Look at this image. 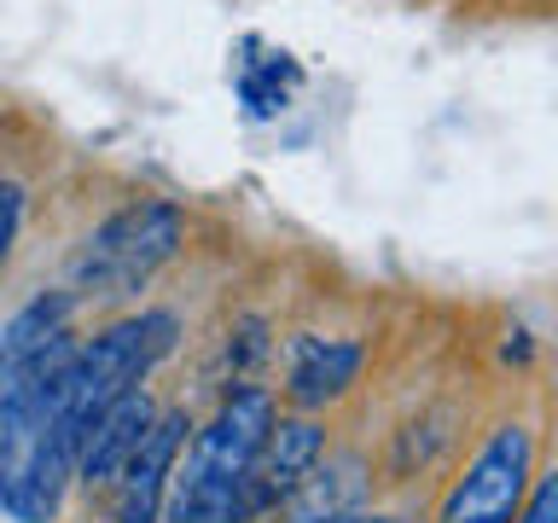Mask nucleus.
I'll list each match as a JSON object with an SVG mask.
<instances>
[{
    "instance_id": "nucleus-2",
    "label": "nucleus",
    "mask_w": 558,
    "mask_h": 523,
    "mask_svg": "<svg viewBox=\"0 0 558 523\" xmlns=\"http://www.w3.org/2000/svg\"><path fill=\"white\" fill-rule=\"evenodd\" d=\"M174 331H181V320L169 308H146V314H129V320L105 326L94 343H76V361H70L64 396H59V418H64L76 453L87 442V430H94V418L105 408H117L129 390H140L151 366L174 349Z\"/></svg>"
},
{
    "instance_id": "nucleus-8",
    "label": "nucleus",
    "mask_w": 558,
    "mask_h": 523,
    "mask_svg": "<svg viewBox=\"0 0 558 523\" xmlns=\"http://www.w3.org/2000/svg\"><path fill=\"white\" fill-rule=\"evenodd\" d=\"M366 366V349L355 338H314V331H303V338H291V401L303 413L326 408V401H338L355 390Z\"/></svg>"
},
{
    "instance_id": "nucleus-10",
    "label": "nucleus",
    "mask_w": 558,
    "mask_h": 523,
    "mask_svg": "<svg viewBox=\"0 0 558 523\" xmlns=\"http://www.w3.org/2000/svg\"><path fill=\"white\" fill-rule=\"evenodd\" d=\"M518 523H558V471L535 477V488H530V500H523Z\"/></svg>"
},
{
    "instance_id": "nucleus-7",
    "label": "nucleus",
    "mask_w": 558,
    "mask_h": 523,
    "mask_svg": "<svg viewBox=\"0 0 558 523\" xmlns=\"http://www.w3.org/2000/svg\"><path fill=\"white\" fill-rule=\"evenodd\" d=\"M151 425H157L151 396H146V390H129L117 408H105V413L94 418V430H87V442H82V453H76V477H82L87 488L117 483L122 465L134 460V448L146 442Z\"/></svg>"
},
{
    "instance_id": "nucleus-3",
    "label": "nucleus",
    "mask_w": 558,
    "mask_h": 523,
    "mask_svg": "<svg viewBox=\"0 0 558 523\" xmlns=\"http://www.w3.org/2000/svg\"><path fill=\"white\" fill-rule=\"evenodd\" d=\"M181 233H186L181 209L163 204V198H140V204L117 209L105 227L87 233L70 279H76V291H87V296H134L174 251H181Z\"/></svg>"
},
{
    "instance_id": "nucleus-11",
    "label": "nucleus",
    "mask_w": 558,
    "mask_h": 523,
    "mask_svg": "<svg viewBox=\"0 0 558 523\" xmlns=\"http://www.w3.org/2000/svg\"><path fill=\"white\" fill-rule=\"evenodd\" d=\"M17 221H24V186L0 181V262H7L12 239H17Z\"/></svg>"
},
{
    "instance_id": "nucleus-5",
    "label": "nucleus",
    "mask_w": 558,
    "mask_h": 523,
    "mask_svg": "<svg viewBox=\"0 0 558 523\" xmlns=\"http://www.w3.org/2000/svg\"><path fill=\"white\" fill-rule=\"evenodd\" d=\"M326 460V430L314 425L308 413L296 418H274L268 442H262L256 465H251V488H244V506H251V518L274 512L279 500L291 506V495L308 483V471Z\"/></svg>"
},
{
    "instance_id": "nucleus-4",
    "label": "nucleus",
    "mask_w": 558,
    "mask_h": 523,
    "mask_svg": "<svg viewBox=\"0 0 558 523\" xmlns=\"http://www.w3.org/2000/svg\"><path fill=\"white\" fill-rule=\"evenodd\" d=\"M530 488H535V430L523 418H500L471 448L465 471L448 483L436 523H518Z\"/></svg>"
},
{
    "instance_id": "nucleus-1",
    "label": "nucleus",
    "mask_w": 558,
    "mask_h": 523,
    "mask_svg": "<svg viewBox=\"0 0 558 523\" xmlns=\"http://www.w3.org/2000/svg\"><path fill=\"white\" fill-rule=\"evenodd\" d=\"M274 430V396L244 384L221 401V413L192 436L186 465H174V495L163 523H251L244 488L251 465Z\"/></svg>"
},
{
    "instance_id": "nucleus-13",
    "label": "nucleus",
    "mask_w": 558,
    "mask_h": 523,
    "mask_svg": "<svg viewBox=\"0 0 558 523\" xmlns=\"http://www.w3.org/2000/svg\"><path fill=\"white\" fill-rule=\"evenodd\" d=\"M361 523H396V518H361Z\"/></svg>"
},
{
    "instance_id": "nucleus-9",
    "label": "nucleus",
    "mask_w": 558,
    "mask_h": 523,
    "mask_svg": "<svg viewBox=\"0 0 558 523\" xmlns=\"http://www.w3.org/2000/svg\"><path fill=\"white\" fill-rule=\"evenodd\" d=\"M303 82V70H296L291 52H262V59H251L239 70V99L251 105V117H279L286 111V99H291V87Z\"/></svg>"
},
{
    "instance_id": "nucleus-6",
    "label": "nucleus",
    "mask_w": 558,
    "mask_h": 523,
    "mask_svg": "<svg viewBox=\"0 0 558 523\" xmlns=\"http://www.w3.org/2000/svg\"><path fill=\"white\" fill-rule=\"evenodd\" d=\"M186 413H157V425L146 430V442L134 448V460L122 465L117 488V523H157L163 518V488L174 477V460L186 448Z\"/></svg>"
},
{
    "instance_id": "nucleus-12",
    "label": "nucleus",
    "mask_w": 558,
    "mask_h": 523,
    "mask_svg": "<svg viewBox=\"0 0 558 523\" xmlns=\"http://www.w3.org/2000/svg\"><path fill=\"white\" fill-rule=\"evenodd\" d=\"M366 512H308V506H291L286 523H361Z\"/></svg>"
}]
</instances>
